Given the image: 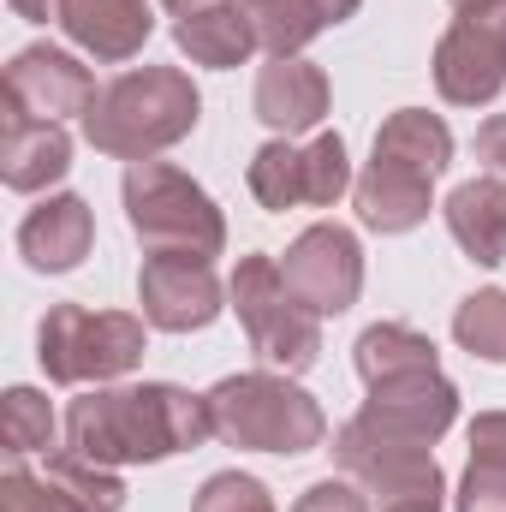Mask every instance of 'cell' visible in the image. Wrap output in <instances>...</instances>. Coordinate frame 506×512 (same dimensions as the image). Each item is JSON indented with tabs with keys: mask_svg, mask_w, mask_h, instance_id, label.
Segmentation results:
<instances>
[{
	"mask_svg": "<svg viewBox=\"0 0 506 512\" xmlns=\"http://www.w3.org/2000/svg\"><path fill=\"white\" fill-rule=\"evenodd\" d=\"M215 435L209 399L173 382L143 387H96L72 399L66 411V447L96 465H155L173 453H191Z\"/></svg>",
	"mask_w": 506,
	"mask_h": 512,
	"instance_id": "cell-1",
	"label": "cell"
},
{
	"mask_svg": "<svg viewBox=\"0 0 506 512\" xmlns=\"http://www.w3.org/2000/svg\"><path fill=\"white\" fill-rule=\"evenodd\" d=\"M197 114H203V96H197V84L179 66H137V72H120L90 102L84 137L102 155L149 161V155L173 149L179 137H191L197 131Z\"/></svg>",
	"mask_w": 506,
	"mask_h": 512,
	"instance_id": "cell-2",
	"label": "cell"
},
{
	"mask_svg": "<svg viewBox=\"0 0 506 512\" xmlns=\"http://www.w3.org/2000/svg\"><path fill=\"white\" fill-rule=\"evenodd\" d=\"M203 399H209L215 435L233 441V447H251V453H310L328 435L322 405L298 382L274 376V370L227 376V382L209 387Z\"/></svg>",
	"mask_w": 506,
	"mask_h": 512,
	"instance_id": "cell-3",
	"label": "cell"
},
{
	"mask_svg": "<svg viewBox=\"0 0 506 512\" xmlns=\"http://www.w3.org/2000/svg\"><path fill=\"white\" fill-rule=\"evenodd\" d=\"M334 459L340 471L376 501L381 512H441V465L429 453V441H411L399 429H381L376 417H352L334 435Z\"/></svg>",
	"mask_w": 506,
	"mask_h": 512,
	"instance_id": "cell-4",
	"label": "cell"
},
{
	"mask_svg": "<svg viewBox=\"0 0 506 512\" xmlns=\"http://www.w3.org/2000/svg\"><path fill=\"white\" fill-rule=\"evenodd\" d=\"M126 221L131 233L155 251H191V256H221L227 245V221L209 203V191L197 179H185L167 161H131L126 167Z\"/></svg>",
	"mask_w": 506,
	"mask_h": 512,
	"instance_id": "cell-5",
	"label": "cell"
},
{
	"mask_svg": "<svg viewBox=\"0 0 506 512\" xmlns=\"http://www.w3.org/2000/svg\"><path fill=\"white\" fill-rule=\"evenodd\" d=\"M227 298L245 322V340L262 364L286 370V376H304L316 358H322V316L298 304V292L286 286L280 262L274 256H239L233 280H227Z\"/></svg>",
	"mask_w": 506,
	"mask_h": 512,
	"instance_id": "cell-6",
	"label": "cell"
},
{
	"mask_svg": "<svg viewBox=\"0 0 506 512\" xmlns=\"http://www.w3.org/2000/svg\"><path fill=\"white\" fill-rule=\"evenodd\" d=\"M36 358L48 382L90 387L114 382L143 364V322L126 310H90V304H54L36 328Z\"/></svg>",
	"mask_w": 506,
	"mask_h": 512,
	"instance_id": "cell-7",
	"label": "cell"
},
{
	"mask_svg": "<svg viewBox=\"0 0 506 512\" xmlns=\"http://www.w3.org/2000/svg\"><path fill=\"white\" fill-rule=\"evenodd\" d=\"M280 274H286V286L298 292L304 310H316V316L352 310L358 292H364V251H358V233L340 227V221L304 227V233L286 245Z\"/></svg>",
	"mask_w": 506,
	"mask_h": 512,
	"instance_id": "cell-8",
	"label": "cell"
},
{
	"mask_svg": "<svg viewBox=\"0 0 506 512\" xmlns=\"http://www.w3.org/2000/svg\"><path fill=\"white\" fill-rule=\"evenodd\" d=\"M435 90L453 108H483L506 90V12H459L435 48Z\"/></svg>",
	"mask_w": 506,
	"mask_h": 512,
	"instance_id": "cell-9",
	"label": "cell"
},
{
	"mask_svg": "<svg viewBox=\"0 0 506 512\" xmlns=\"http://www.w3.org/2000/svg\"><path fill=\"white\" fill-rule=\"evenodd\" d=\"M137 304H143V322H149V328H161V334L209 328V322L227 310V304H221V280H215L209 256H191V251L143 256Z\"/></svg>",
	"mask_w": 506,
	"mask_h": 512,
	"instance_id": "cell-10",
	"label": "cell"
},
{
	"mask_svg": "<svg viewBox=\"0 0 506 512\" xmlns=\"http://www.w3.org/2000/svg\"><path fill=\"white\" fill-rule=\"evenodd\" d=\"M96 96H102V90H96L90 66H78L66 48L36 42V48H18L12 66H6V102L24 108L30 120H72V114H90Z\"/></svg>",
	"mask_w": 506,
	"mask_h": 512,
	"instance_id": "cell-11",
	"label": "cell"
},
{
	"mask_svg": "<svg viewBox=\"0 0 506 512\" xmlns=\"http://www.w3.org/2000/svg\"><path fill=\"white\" fill-rule=\"evenodd\" d=\"M364 417H376L381 429H399L411 441H441L459 417V387L447 382L441 370H417V376H393V382L370 387Z\"/></svg>",
	"mask_w": 506,
	"mask_h": 512,
	"instance_id": "cell-12",
	"label": "cell"
},
{
	"mask_svg": "<svg viewBox=\"0 0 506 512\" xmlns=\"http://www.w3.org/2000/svg\"><path fill=\"white\" fill-rule=\"evenodd\" d=\"M328 114V72L304 54H286V60H268L256 72V120L280 137H298V131H316Z\"/></svg>",
	"mask_w": 506,
	"mask_h": 512,
	"instance_id": "cell-13",
	"label": "cell"
},
{
	"mask_svg": "<svg viewBox=\"0 0 506 512\" xmlns=\"http://www.w3.org/2000/svg\"><path fill=\"white\" fill-rule=\"evenodd\" d=\"M96 245V215H90V203L84 197H48L42 209H30L24 215V227H18V256L36 268V274H66V268H78L84 256Z\"/></svg>",
	"mask_w": 506,
	"mask_h": 512,
	"instance_id": "cell-14",
	"label": "cell"
},
{
	"mask_svg": "<svg viewBox=\"0 0 506 512\" xmlns=\"http://www.w3.org/2000/svg\"><path fill=\"white\" fill-rule=\"evenodd\" d=\"M72 167V137L60 120H30L24 108L6 102V131H0V179L12 191H42L66 179Z\"/></svg>",
	"mask_w": 506,
	"mask_h": 512,
	"instance_id": "cell-15",
	"label": "cell"
},
{
	"mask_svg": "<svg viewBox=\"0 0 506 512\" xmlns=\"http://www.w3.org/2000/svg\"><path fill=\"white\" fill-rule=\"evenodd\" d=\"M173 42H179V54H191L209 72H233V66H245L256 48H262L251 12L239 0H203V6L179 12L173 18Z\"/></svg>",
	"mask_w": 506,
	"mask_h": 512,
	"instance_id": "cell-16",
	"label": "cell"
},
{
	"mask_svg": "<svg viewBox=\"0 0 506 512\" xmlns=\"http://www.w3.org/2000/svg\"><path fill=\"white\" fill-rule=\"evenodd\" d=\"M60 30L84 54L114 66V60H131L149 42L155 18H149V0H60Z\"/></svg>",
	"mask_w": 506,
	"mask_h": 512,
	"instance_id": "cell-17",
	"label": "cell"
},
{
	"mask_svg": "<svg viewBox=\"0 0 506 512\" xmlns=\"http://www.w3.org/2000/svg\"><path fill=\"white\" fill-rule=\"evenodd\" d=\"M429 185H435V179H423V173H411V167H399V161L370 155V167H364L358 185H352L358 221H364L370 233H411V227H423V221H429Z\"/></svg>",
	"mask_w": 506,
	"mask_h": 512,
	"instance_id": "cell-18",
	"label": "cell"
},
{
	"mask_svg": "<svg viewBox=\"0 0 506 512\" xmlns=\"http://www.w3.org/2000/svg\"><path fill=\"white\" fill-rule=\"evenodd\" d=\"M447 233L459 239V251L483 268H501L506 262V185L495 179H465L453 197H447Z\"/></svg>",
	"mask_w": 506,
	"mask_h": 512,
	"instance_id": "cell-19",
	"label": "cell"
},
{
	"mask_svg": "<svg viewBox=\"0 0 506 512\" xmlns=\"http://www.w3.org/2000/svg\"><path fill=\"white\" fill-rule=\"evenodd\" d=\"M239 6L251 12L256 42H262L274 60H286V54L310 48L328 24H346L364 0H239Z\"/></svg>",
	"mask_w": 506,
	"mask_h": 512,
	"instance_id": "cell-20",
	"label": "cell"
},
{
	"mask_svg": "<svg viewBox=\"0 0 506 512\" xmlns=\"http://www.w3.org/2000/svg\"><path fill=\"white\" fill-rule=\"evenodd\" d=\"M376 155L381 161H399L423 179H441L453 167V131L441 114H423V108H399L387 126L376 131Z\"/></svg>",
	"mask_w": 506,
	"mask_h": 512,
	"instance_id": "cell-21",
	"label": "cell"
},
{
	"mask_svg": "<svg viewBox=\"0 0 506 512\" xmlns=\"http://www.w3.org/2000/svg\"><path fill=\"white\" fill-rule=\"evenodd\" d=\"M358 376L376 387V382H393V376H417V370H441L435 364V340L405 328V322H376L358 334Z\"/></svg>",
	"mask_w": 506,
	"mask_h": 512,
	"instance_id": "cell-22",
	"label": "cell"
},
{
	"mask_svg": "<svg viewBox=\"0 0 506 512\" xmlns=\"http://www.w3.org/2000/svg\"><path fill=\"white\" fill-rule=\"evenodd\" d=\"M251 197L262 209H298V203H310V167H304V149L298 143H286V137H274V143H262L251 155Z\"/></svg>",
	"mask_w": 506,
	"mask_h": 512,
	"instance_id": "cell-23",
	"label": "cell"
},
{
	"mask_svg": "<svg viewBox=\"0 0 506 512\" xmlns=\"http://www.w3.org/2000/svg\"><path fill=\"white\" fill-rule=\"evenodd\" d=\"M453 340H459L471 358H483V364H506V292L501 286H483V292H471V298L459 304Z\"/></svg>",
	"mask_w": 506,
	"mask_h": 512,
	"instance_id": "cell-24",
	"label": "cell"
},
{
	"mask_svg": "<svg viewBox=\"0 0 506 512\" xmlns=\"http://www.w3.org/2000/svg\"><path fill=\"white\" fill-rule=\"evenodd\" d=\"M48 483H60L72 501H84L90 512H120L126 507V483L114 477V465H96V459H84V453H54L48 459Z\"/></svg>",
	"mask_w": 506,
	"mask_h": 512,
	"instance_id": "cell-25",
	"label": "cell"
},
{
	"mask_svg": "<svg viewBox=\"0 0 506 512\" xmlns=\"http://www.w3.org/2000/svg\"><path fill=\"white\" fill-rule=\"evenodd\" d=\"M0 441H6L12 459L54 447V411H48V399L36 387H6V399H0Z\"/></svg>",
	"mask_w": 506,
	"mask_h": 512,
	"instance_id": "cell-26",
	"label": "cell"
},
{
	"mask_svg": "<svg viewBox=\"0 0 506 512\" xmlns=\"http://www.w3.org/2000/svg\"><path fill=\"white\" fill-rule=\"evenodd\" d=\"M304 167H310V203H316V209L340 203V191H346V185H358V179H352V161H346V137H340V131L310 137V143H304Z\"/></svg>",
	"mask_w": 506,
	"mask_h": 512,
	"instance_id": "cell-27",
	"label": "cell"
},
{
	"mask_svg": "<svg viewBox=\"0 0 506 512\" xmlns=\"http://www.w3.org/2000/svg\"><path fill=\"white\" fill-rule=\"evenodd\" d=\"M191 512H274V495H268V483H256L245 471H215L197 489Z\"/></svg>",
	"mask_w": 506,
	"mask_h": 512,
	"instance_id": "cell-28",
	"label": "cell"
},
{
	"mask_svg": "<svg viewBox=\"0 0 506 512\" xmlns=\"http://www.w3.org/2000/svg\"><path fill=\"white\" fill-rule=\"evenodd\" d=\"M0 512H90L84 501H72L60 483H48V477H30V471H6L0 477Z\"/></svg>",
	"mask_w": 506,
	"mask_h": 512,
	"instance_id": "cell-29",
	"label": "cell"
},
{
	"mask_svg": "<svg viewBox=\"0 0 506 512\" xmlns=\"http://www.w3.org/2000/svg\"><path fill=\"white\" fill-rule=\"evenodd\" d=\"M459 512H506V465H483L471 459L459 477Z\"/></svg>",
	"mask_w": 506,
	"mask_h": 512,
	"instance_id": "cell-30",
	"label": "cell"
},
{
	"mask_svg": "<svg viewBox=\"0 0 506 512\" xmlns=\"http://www.w3.org/2000/svg\"><path fill=\"white\" fill-rule=\"evenodd\" d=\"M292 512H370V495H364L358 483L322 477V483H310V489L298 495V507H292Z\"/></svg>",
	"mask_w": 506,
	"mask_h": 512,
	"instance_id": "cell-31",
	"label": "cell"
},
{
	"mask_svg": "<svg viewBox=\"0 0 506 512\" xmlns=\"http://www.w3.org/2000/svg\"><path fill=\"white\" fill-rule=\"evenodd\" d=\"M477 167H483V179L506 185V114L477 126Z\"/></svg>",
	"mask_w": 506,
	"mask_h": 512,
	"instance_id": "cell-32",
	"label": "cell"
},
{
	"mask_svg": "<svg viewBox=\"0 0 506 512\" xmlns=\"http://www.w3.org/2000/svg\"><path fill=\"white\" fill-rule=\"evenodd\" d=\"M471 459L506 465V411H483V417L471 423Z\"/></svg>",
	"mask_w": 506,
	"mask_h": 512,
	"instance_id": "cell-33",
	"label": "cell"
},
{
	"mask_svg": "<svg viewBox=\"0 0 506 512\" xmlns=\"http://www.w3.org/2000/svg\"><path fill=\"white\" fill-rule=\"evenodd\" d=\"M12 12L30 24H48V18H60V0H12Z\"/></svg>",
	"mask_w": 506,
	"mask_h": 512,
	"instance_id": "cell-34",
	"label": "cell"
},
{
	"mask_svg": "<svg viewBox=\"0 0 506 512\" xmlns=\"http://www.w3.org/2000/svg\"><path fill=\"white\" fill-rule=\"evenodd\" d=\"M459 12H506V0H453Z\"/></svg>",
	"mask_w": 506,
	"mask_h": 512,
	"instance_id": "cell-35",
	"label": "cell"
},
{
	"mask_svg": "<svg viewBox=\"0 0 506 512\" xmlns=\"http://www.w3.org/2000/svg\"><path fill=\"white\" fill-rule=\"evenodd\" d=\"M167 12H191V6H203V0H161Z\"/></svg>",
	"mask_w": 506,
	"mask_h": 512,
	"instance_id": "cell-36",
	"label": "cell"
}]
</instances>
